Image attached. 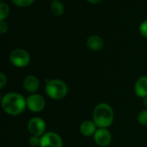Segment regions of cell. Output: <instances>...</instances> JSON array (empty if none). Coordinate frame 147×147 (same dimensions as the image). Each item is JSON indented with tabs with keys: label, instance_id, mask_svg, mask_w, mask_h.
Returning a JSON list of instances; mask_svg holds the SVG:
<instances>
[{
	"label": "cell",
	"instance_id": "cell-1",
	"mask_svg": "<svg viewBox=\"0 0 147 147\" xmlns=\"http://www.w3.org/2000/svg\"><path fill=\"white\" fill-rule=\"evenodd\" d=\"M1 106L5 114L18 116L27 109V98L20 93L9 92L2 96Z\"/></svg>",
	"mask_w": 147,
	"mask_h": 147
},
{
	"label": "cell",
	"instance_id": "cell-2",
	"mask_svg": "<svg viewBox=\"0 0 147 147\" xmlns=\"http://www.w3.org/2000/svg\"><path fill=\"white\" fill-rule=\"evenodd\" d=\"M114 118V110L112 107L106 102L97 104L93 110L92 121L95 122L97 128H109L113 124Z\"/></svg>",
	"mask_w": 147,
	"mask_h": 147
},
{
	"label": "cell",
	"instance_id": "cell-3",
	"mask_svg": "<svg viewBox=\"0 0 147 147\" xmlns=\"http://www.w3.org/2000/svg\"><path fill=\"white\" fill-rule=\"evenodd\" d=\"M45 91L48 97L53 100H61L68 94V86L61 79L54 78L48 80L45 86Z\"/></svg>",
	"mask_w": 147,
	"mask_h": 147
},
{
	"label": "cell",
	"instance_id": "cell-4",
	"mask_svg": "<svg viewBox=\"0 0 147 147\" xmlns=\"http://www.w3.org/2000/svg\"><path fill=\"white\" fill-rule=\"evenodd\" d=\"M9 61L12 65L17 68L27 67L31 61L30 54L23 48H16L9 53Z\"/></svg>",
	"mask_w": 147,
	"mask_h": 147
},
{
	"label": "cell",
	"instance_id": "cell-5",
	"mask_svg": "<svg viewBox=\"0 0 147 147\" xmlns=\"http://www.w3.org/2000/svg\"><path fill=\"white\" fill-rule=\"evenodd\" d=\"M46 129L47 125L45 121L39 116L32 117L28 122V130L31 135L41 137L46 133Z\"/></svg>",
	"mask_w": 147,
	"mask_h": 147
},
{
	"label": "cell",
	"instance_id": "cell-6",
	"mask_svg": "<svg viewBox=\"0 0 147 147\" xmlns=\"http://www.w3.org/2000/svg\"><path fill=\"white\" fill-rule=\"evenodd\" d=\"M46 106L44 97L40 94H30L27 97V109L33 113L41 112Z\"/></svg>",
	"mask_w": 147,
	"mask_h": 147
},
{
	"label": "cell",
	"instance_id": "cell-7",
	"mask_svg": "<svg viewBox=\"0 0 147 147\" xmlns=\"http://www.w3.org/2000/svg\"><path fill=\"white\" fill-rule=\"evenodd\" d=\"M40 147H63L62 138L55 132H46L40 137Z\"/></svg>",
	"mask_w": 147,
	"mask_h": 147
},
{
	"label": "cell",
	"instance_id": "cell-8",
	"mask_svg": "<svg viewBox=\"0 0 147 147\" xmlns=\"http://www.w3.org/2000/svg\"><path fill=\"white\" fill-rule=\"evenodd\" d=\"M93 138L95 143L100 147L109 146L112 141V135L108 128H97Z\"/></svg>",
	"mask_w": 147,
	"mask_h": 147
},
{
	"label": "cell",
	"instance_id": "cell-9",
	"mask_svg": "<svg viewBox=\"0 0 147 147\" xmlns=\"http://www.w3.org/2000/svg\"><path fill=\"white\" fill-rule=\"evenodd\" d=\"M22 85L24 90L29 94H34L40 88V80L34 75H28L24 78Z\"/></svg>",
	"mask_w": 147,
	"mask_h": 147
},
{
	"label": "cell",
	"instance_id": "cell-10",
	"mask_svg": "<svg viewBox=\"0 0 147 147\" xmlns=\"http://www.w3.org/2000/svg\"><path fill=\"white\" fill-rule=\"evenodd\" d=\"M86 46L90 50L94 51V52H98L103 48L104 41L101 36L97 34H92L87 39Z\"/></svg>",
	"mask_w": 147,
	"mask_h": 147
},
{
	"label": "cell",
	"instance_id": "cell-11",
	"mask_svg": "<svg viewBox=\"0 0 147 147\" xmlns=\"http://www.w3.org/2000/svg\"><path fill=\"white\" fill-rule=\"evenodd\" d=\"M96 130H97V127L93 121H90V120L84 121L79 126V132L84 137L94 136Z\"/></svg>",
	"mask_w": 147,
	"mask_h": 147
},
{
	"label": "cell",
	"instance_id": "cell-12",
	"mask_svg": "<svg viewBox=\"0 0 147 147\" xmlns=\"http://www.w3.org/2000/svg\"><path fill=\"white\" fill-rule=\"evenodd\" d=\"M135 95L140 98L147 96V76H142L137 79L134 84Z\"/></svg>",
	"mask_w": 147,
	"mask_h": 147
},
{
	"label": "cell",
	"instance_id": "cell-13",
	"mask_svg": "<svg viewBox=\"0 0 147 147\" xmlns=\"http://www.w3.org/2000/svg\"><path fill=\"white\" fill-rule=\"evenodd\" d=\"M52 13L56 16H60L65 13V5L60 0H53L50 4Z\"/></svg>",
	"mask_w": 147,
	"mask_h": 147
},
{
	"label": "cell",
	"instance_id": "cell-14",
	"mask_svg": "<svg viewBox=\"0 0 147 147\" xmlns=\"http://www.w3.org/2000/svg\"><path fill=\"white\" fill-rule=\"evenodd\" d=\"M9 13H10V9L9 5L4 2H1L0 3V21H5V19L9 16Z\"/></svg>",
	"mask_w": 147,
	"mask_h": 147
},
{
	"label": "cell",
	"instance_id": "cell-15",
	"mask_svg": "<svg viewBox=\"0 0 147 147\" xmlns=\"http://www.w3.org/2000/svg\"><path fill=\"white\" fill-rule=\"evenodd\" d=\"M13 4H15L17 7L21 8H26L30 6L35 0H10Z\"/></svg>",
	"mask_w": 147,
	"mask_h": 147
},
{
	"label": "cell",
	"instance_id": "cell-16",
	"mask_svg": "<svg viewBox=\"0 0 147 147\" xmlns=\"http://www.w3.org/2000/svg\"><path fill=\"white\" fill-rule=\"evenodd\" d=\"M137 120H138V122L143 126H146L147 127V109H144L142 111H140V113L138 115V117H137Z\"/></svg>",
	"mask_w": 147,
	"mask_h": 147
},
{
	"label": "cell",
	"instance_id": "cell-17",
	"mask_svg": "<svg viewBox=\"0 0 147 147\" xmlns=\"http://www.w3.org/2000/svg\"><path fill=\"white\" fill-rule=\"evenodd\" d=\"M28 144L31 147H40V137L31 135L28 140Z\"/></svg>",
	"mask_w": 147,
	"mask_h": 147
},
{
	"label": "cell",
	"instance_id": "cell-18",
	"mask_svg": "<svg viewBox=\"0 0 147 147\" xmlns=\"http://www.w3.org/2000/svg\"><path fill=\"white\" fill-rule=\"evenodd\" d=\"M139 32L143 37L147 39V20H145L140 23L139 27Z\"/></svg>",
	"mask_w": 147,
	"mask_h": 147
},
{
	"label": "cell",
	"instance_id": "cell-19",
	"mask_svg": "<svg viewBox=\"0 0 147 147\" xmlns=\"http://www.w3.org/2000/svg\"><path fill=\"white\" fill-rule=\"evenodd\" d=\"M7 81H8L7 76L3 72H1L0 73V89L1 90H3L4 88V86L7 84Z\"/></svg>",
	"mask_w": 147,
	"mask_h": 147
},
{
	"label": "cell",
	"instance_id": "cell-20",
	"mask_svg": "<svg viewBox=\"0 0 147 147\" xmlns=\"http://www.w3.org/2000/svg\"><path fill=\"white\" fill-rule=\"evenodd\" d=\"M9 29V25L5 21H0V32L1 34H5Z\"/></svg>",
	"mask_w": 147,
	"mask_h": 147
},
{
	"label": "cell",
	"instance_id": "cell-21",
	"mask_svg": "<svg viewBox=\"0 0 147 147\" xmlns=\"http://www.w3.org/2000/svg\"><path fill=\"white\" fill-rule=\"evenodd\" d=\"M88 3H91V4H96V3H101L102 0H86Z\"/></svg>",
	"mask_w": 147,
	"mask_h": 147
},
{
	"label": "cell",
	"instance_id": "cell-22",
	"mask_svg": "<svg viewBox=\"0 0 147 147\" xmlns=\"http://www.w3.org/2000/svg\"><path fill=\"white\" fill-rule=\"evenodd\" d=\"M143 105H144V107L147 109V96L145 97V98H143Z\"/></svg>",
	"mask_w": 147,
	"mask_h": 147
},
{
	"label": "cell",
	"instance_id": "cell-23",
	"mask_svg": "<svg viewBox=\"0 0 147 147\" xmlns=\"http://www.w3.org/2000/svg\"><path fill=\"white\" fill-rule=\"evenodd\" d=\"M1 2H4V0H1Z\"/></svg>",
	"mask_w": 147,
	"mask_h": 147
}]
</instances>
